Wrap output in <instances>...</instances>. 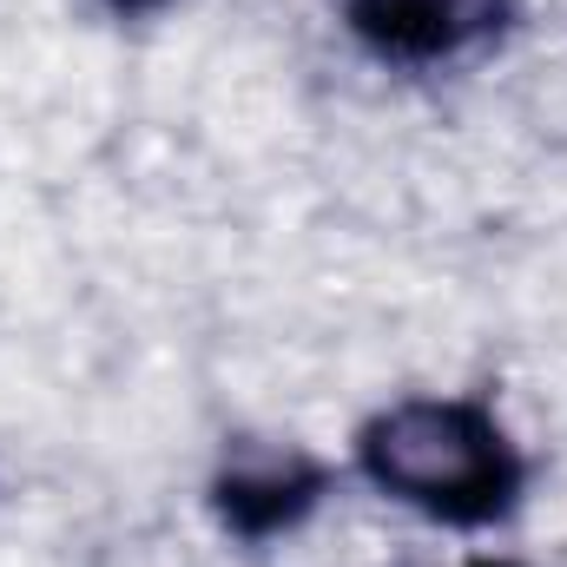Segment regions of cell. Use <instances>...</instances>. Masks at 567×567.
Segmentation results:
<instances>
[{"label": "cell", "instance_id": "cell-1", "mask_svg": "<svg viewBox=\"0 0 567 567\" xmlns=\"http://www.w3.org/2000/svg\"><path fill=\"white\" fill-rule=\"evenodd\" d=\"M357 468L377 495L449 528H488L515 515L528 462L488 403L403 396L357 429Z\"/></svg>", "mask_w": 567, "mask_h": 567}, {"label": "cell", "instance_id": "cell-2", "mask_svg": "<svg viewBox=\"0 0 567 567\" xmlns=\"http://www.w3.org/2000/svg\"><path fill=\"white\" fill-rule=\"evenodd\" d=\"M350 33L403 66H442L462 60L515 20V0H337Z\"/></svg>", "mask_w": 567, "mask_h": 567}, {"label": "cell", "instance_id": "cell-3", "mask_svg": "<svg viewBox=\"0 0 567 567\" xmlns=\"http://www.w3.org/2000/svg\"><path fill=\"white\" fill-rule=\"evenodd\" d=\"M323 488H330L323 462H310L297 449H238L212 475V515L238 542H278L297 522L317 515Z\"/></svg>", "mask_w": 567, "mask_h": 567}, {"label": "cell", "instance_id": "cell-4", "mask_svg": "<svg viewBox=\"0 0 567 567\" xmlns=\"http://www.w3.org/2000/svg\"><path fill=\"white\" fill-rule=\"evenodd\" d=\"M106 13H120V20H145V13H165L172 0H100Z\"/></svg>", "mask_w": 567, "mask_h": 567}]
</instances>
